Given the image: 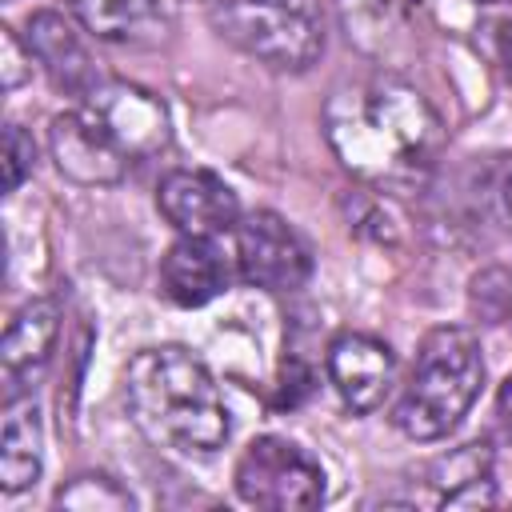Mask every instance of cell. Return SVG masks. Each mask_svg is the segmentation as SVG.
Returning a JSON list of instances; mask_svg holds the SVG:
<instances>
[{
  "mask_svg": "<svg viewBox=\"0 0 512 512\" xmlns=\"http://www.w3.org/2000/svg\"><path fill=\"white\" fill-rule=\"evenodd\" d=\"M172 136L168 108L120 80H100L48 128L56 168L76 184H116L124 172L160 152Z\"/></svg>",
  "mask_w": 512,
  "mask_h": 512,
  "instance_id": "cell-2",
  "label": "cell"
},
{
  "mask_svg": "<svg viewBox=\"0 0 512 512\" xmlns=\"http://www.w3.org/2000/svg\"><path fill=\"white\" fill-rule=\"evenodd\" d=\"M68 12L100 40H132L160 16L156 0H64Z\"/></svg>",
  "mask_w": 512,
  "mask_h": 512,
  "instance_id": "cell-15",
  "label": "cell"
},
{
  "mask_svg": "<svg viewBox=\"0 0 512 512\" xmlns=\"http://www.w3.org/2000/svg\"><path fill=\"white\" fill-rule=\"evenodd\" d=\"M468 304L484 324L512 320V272L508 268H484L480 276H472Z\"/></svg>",
  "mask_w": 512,
  "mask_h": 512,
  "instance_id": "cell-17",
  "label": "cell"
},
{
  "mask_svg": "<svg viewBox=\"0 0 512 512\" xmlns=\"http://www.w3.org/2000/svg\"><path fill=\"white\" fill-rule=\"evenodd\" d=\"M236 492L268 512L316 508L324 500V468L288 436H256L236 460Z\"/></svg>",
  "mask_w": 512,
  "mask_h": 512,
  "instance_id": "cell-6",
  "label": "cell"
},
{
  "mask_svg": "<svg viewBox=\"0 0 512 512\" xmlns=\"http://www.w3.org/2000/svg\"><path fill=\"white\" fill-rule=\"evenodd\" d=\"M496 56H500L504 72L512 76V20H504V24L496 28Z\"/></svg>",
  "mask_w": 512,
  "mask_h": 512,
  "instance_id": "cell-22",
  "label": "cell"
},
{
  "mask_svg": "<svg viewBox=\"0 0 512 512\" xmlns=\"http://www.w3.org/2000/svg\"><path fill=\"white\" fill-rule=\"evenodd\" d=\"M212 24L276 72H304L324 52L320 0H212Z\"/></svg>",
  "mask_w": 512,
  "mask_h": 512,
  "instance_id": "cell-5",
  "label": "cell"
},
{
  "mask_svg": "<svg viewBox=\"0 0 512 512\" xmlns=\"http://www.w3.org/2000/svg\"><path fill=\"white\" fill-rule=\"evenodd\" d=\"M60 336V304L56 300H28L4 328L0 340V380H4V404L20 400L32 380L44 372L52 348Z\"/></svg>",
  "mask_w": 512,
  "mask_h": 512,
  "instance_id": "cell-9",
  "label": "cell"
},
{
  "mask_svg": "<svg viewBox=\"0 0 512 512\" xmlns=\"http://www.w3.org/2000/svg\"><path fill=\"white\" fill-rule=\"evenodd\" d=\"M432 484L440 488L444 508H480L496 500L492 488V452L488 444H464L432 464Z\"/></svg>",
  "mask_w": 512,
  "mask_h": 512,
  "instance_id": "cell-14",
  "label": "cell"
},
{
  "mask_svg": "<svg viewBox=\"0 0 512 512\" xmlns=\"http://www.w3.org/2000/svg\"><path fill=\"white\" fill-rule=\"evenodd\" d=\"M132 504H136L132 492L104 472H84L56 492V508H72V512H128Z\"/></svg>",
  "mask_w": 512,
  "mask_h": 512,
  "instance_id": "cell-16",
  "label": "cell"
},
{
  "mask_svg": "<svg viewBox=\"0 0 512 512\" xmlns=\"http://www.w3.org/2000/svg\"><path fill=\"white\" fill-rule=\"evenodd\" d=\"M484 384L480 340L468 328L444 324L420 340L412 376L392 408V424L408 440H440L456 432Z\"/></svg>",
  "mask_w": 512,
  "mask_h": 512,
  "instance_id": "cell-4",
  "label": "cell"
},
{
  "mask_svg": "<svg viewBox=\"0 0 512 512\" xmlns=\"http://www.w3.org/2000/svg\"><path fill=\"white\" fill-rule=\"evenodd\" d=\"M476 4H504V0H476Z\"/></svg>",
  "mask_w": 512,
  "mask_h": 512,
  "instance_id": "cell-24",
  "label": "cell"
},
{
  "mask_svg": "<svg viewBox=\"0 0 512 512\" xmlns=\"http://www.w3.org/2000/svg\"><path fill=\"white\" fill-rule=\"evenodd\" d=\"M124 400L136 428L180 456H212L228 440V408L200 356L180 344L144 348L124 368Z\"/></svg>",
  "mask_w": 512,
  "mask_h": 512,
  "instance_id": "cell-3",
  "label": "cell"
},
{
  "mask_svg": "<svg viewBox=\"0 0 512 512\" xmlns=\"http://www.w3.org/2000/svg\"><path fill=\"white\" fill-rule=\"evenodd\" d=\"M324 136L352 176L380 188H416L444 148L436 108L396 76H360L332 88Z\"/></svg>",
  "mask_w": 512,
  "mask_h": 512,
  "instance_id": "cell-1",
  "label": "cell"
},
{
  "mask_svg": "<svg viewBox=\"0 0 512 512\" xmlns=\"http://www.w3.org/2000/svg\"><path fill=\"white\" fill-rule=\"evenodd\" d=\"M500 204H504V220H508V232H512V176L504 180V192H500Z\"/></svg>",
  "mask_w": 512,
  "mask_h": 512,
  "instance_id": "cell-23",
  "label": "cell"
},
{
  "mask_svg": "<svg viewBox=\"0 0 512 512\" xmlns=\"http://www.w3.org/2000/svg\"><path fill=\"white\" fill-rule=\"evenodd\" d=\"M0 48H4V64H0L4 88L12 92V88H20V84L28 80V72H32V52L20 48V40H16V32H12L8 24L0 28Z\"/></svg>",
  "mask_w": 512,
  "mask_h": 512,
  "instance_id": "cell-19",
  "label": "cell"
},
{
  "mask_svg": "<svg viewBox=\"0 0 512 512\" xmlns=\"http://www.w3.org/2000/svg\"><path fill=\"white\" fill-rule=\"evenodd\" d=\"M496 420H500L504 440H512V376H504V384L496 392Z\"/></svg>",
  "mask_w": 512,
  "mask_h": 512,
  "instance_id": "cell-21",
  "label": "cell"
},
{
  "mask_svg": "<svg viewBox=\"0 0 512 512\" xmlns=\"http://www.w3.org/2000/svg\"><path fill=\"white\" fill-rule=\"evenodd\" d=\"M236 264L252 288L296 292L312 276V248L284 216L260 208L236 224Z\"/></svg>",
  "mask_w": 512,
  "mask_h": 512,
  "instance_id": "cell-7",
  "label": "cell"
},
{
  "mask_svg": "<svg viewBox=\"0 0 512 512\" xmlns=\"http://www.w3.org/2000/svg\"><path fill=\"white\" fill-rule=\"evenodd\" d=\"M36 164V144L20 124L4 128V192H16Z\"/></svg>",
  "mask_w": 512,
  "mask_h": 512,
  "instance_id": "cell-18",
  "label": "cell"
},
{
  "mask_svg": "<svg viewBox=\"0 0 512 512\" xmlns=\"http://www.w3.org/2000/svg\"><path fill=\"white\" fill-rule=\"evenodd\" d=\"M228 288V256L216 236H180L160 260V292L176 308H200Z\"/></svg>",
  "mask_w": 512,
  "mask_h": 512,
  "instance_id": "cell-11",
  "label": "cell"
},
{
  "mask_svg": "<svg viewBox=\"0 0 512 512\" xmlns=\"http://www.w3.org/2000/svg\"><path fill=\"white\" fill-rule=\"evenodd\" d=\"M156 208L180 236H220L240 224L236 192L208 168H172L156 188Z\"/></svg>",
  "mask_w": 512,
  "mask_h": 512,
  "instance_id": "cell-8",
  "label": "cell"
},
{
  "mask_svg": "<svg viewBox=\"0 0 512 512\" xmlns=\"http://www.w3.org/2000/svg\"><path fill=\"white\" fill-rule=\"evenodd\" d=\"M44 464V428H40V408L32 396L8 400L4 404V424H0V488L4 492H24L36 484Z\"/></svg>",
  "mask_w": 512,
  "mask_h": 512,
  "instance_id": "cell-13",
  "label": "cell"
},
{
  "mask_svg": "<svg viewBox=\"0 0 512 512\" xmlns=\"http://www.w3.org/2000/svg\"><path fill=\"white\" fill-rule=\"evenodd\" d=\"M328 376L352 412H372L384 404V396L392 388L396 356L384 340H376L368 332H340L328 344Z\"/></svg>",
  "mask_w": 512,
  "mask_h": 512,
  "instance_id": "cell-10",
  "label": "cell"
},
{
  "mask_svg": "<svg viewBox=\"0 0 512 512\" xmlns=\"http://www.w3.org/2000/svg\"><path fill=\"white\" fill-rule=\"evenodd\" d=\"M312 388V372L300 364V360H284V372H280V404H296L300 396H308Z\"/></svg>",
  "mask_w": 512,
  "mask_h": 512,
  "instance_id": "cell-20",
  "label": "cell"
},
{
  "mask_svg": "<svg viewBox=\"0 0 512 512\" xmlns=\"http://www.w3.org/2000/svg\"><path fill=\"white\" fill-rule=\"evenodd\" d=\"M28 52L44 64L48 80L68 92V96H84L100 84L96 76V64L88 56V48L80 44L76 28L60 16V12H32L28 16Z\"/></svg>",
  "mask_w": 512,
  "mask_h": 512,
  "instance_id": "cell-12",
  "label": "cell"
}]
</instances>
